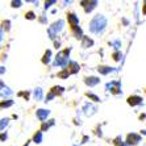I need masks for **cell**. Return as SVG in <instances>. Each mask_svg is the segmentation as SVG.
Wrapping results in <instances>:
<instances>
[{
	"label": "cell",
	"instance_id": "obj_36",
	"mask_svg": "<svg viewBox=\"0 0 146 146\" xmlns=\"http://www.w3.org/2000/svg\"><path fill=\"white\" fill-rule=\"evenodd\" d=\"M40 21L42 23V24H46V23H48V20H46V17H45L44 15H42V16L40 17Z\"/></svg>",
	"mask_w": 146,
	"mask_h": 146
},
{
	"label": "cell",
	"instance_id": "obj_3",
	"mask_svg": "<svg viewBox=\"0 0 146 146\" xmlns=\"http://www.w3.org/2000/svg\"><path fill=\"white\" fill-rule=\"evenodd\" d=\"M63 28H65V20L63 19H58L57 21H54L53 24H50V27L48 28V36L50 40L55 41L58 37V33H61L63 31Z\"/></svg>",
	"mask_w": 146,
	"mask_h": 146
},
{
	"label": "cell",
	"instance_id": "obj_27",
	"mask_svg": "<svg viewBox=\"0 0 146 146\" xmlns=\"http://www.w3.org/2000/svg\"><path fill=\"white\" fill-rule=\"evenodd\" d=\"M25 19L27 20H36V13H34L33 11H28L27 13H25Z\"/></svg>",
	"mask_w": 146,
	"mask_h": 146
},
{
	"label": "cell",
	"instance_id": "obj_29",
	"mask_svg": "<svg viewBox=\"0 0 146 146\" xmlns=\"http://www.w3.org/2000/svg\"><path fill=\"white\" fill-rule=\"evenodd\" d=\"M109 45H111V46H113V48L116 49V50H119L120 48H121V42H120L119 40H115V41H111V42H109Z\"/></svg>",
	"mask_w": 146,
	"mask_h": 146
},
{
	"label": "cell",
	"instance_id": "obj_13",
	"mask_svg": "<svg viewBox=\"0 0 146 146\" xmlns=\"http://www.w3.org/2000/svg\"><path fill=\"white\" fill-rule=\"evenodd\" d=\"M66 68L68 70V72H70V74H78L79 70H80V66H79L78 62L70 61V63H68V66Z\"/></svg>",
	"mask_w": 146,
	"mask_h": 146
},
{
	"label": "cell",
	"instance_id": "obj_38",
	"mask_svg": "<svg viewBox=\"0 0 146 146\" xmlns=\"http://www.w3.org/2000/svg\"><path fill=\"white\" fill-rule=\"evenodd\" d=\"M142 13L146 15V0L143 1V5H142Z\"/></svg>",
	"mask_w": 146,
	"mask_h": 146
},
{
	"label": "cell",
	"instance_id": "obj_30",
	"mask_svg": "<svg viewBox=\"0 0 146 146\" xmlns=\"http://www.w3.org/2000/svg\"><path fill=\"white\" fill-rule=\"evenodd\" d=\"M1 25H3V27H1V28H3V29H4V31H9V29H11V21L9 20H4L3 21V24H1Z\"/></svg>",
	"mask_w": 146,
	"mask_h": 146
},
{
	"label": "cell",
	"instance_id": "obj_11",
	"mask_svg": "<svg viewBox=\"0 0 146 146\" xmlns=\"http://www.w3.org/2000/svg\"><path fill=\"white\" fill-rule=\"evenodd\" d=\"M99 83H100V78H98V76H87V78H84V84L88 86V87H96Z\"/></svg>",
	"mask_w": 146,
	"mask_h": 146
},
{
	"label": "cell",
	"instance_id": "obj_24",
	"mask_svg": "<svg viewBox=\"0 0 146 146\" xmlns=\"http://www.w3.org/2000/svg\"><path fill=\"white\" fill-rule=\"evenodd\" d=\"M8 124H9V117H3V119H1V122H0V130L4 132V129L8 126Z\"/></svg>",
	"mask_w": 146,
	"mask_h": 146
},
{
	"label": "cell",
	"instance_id": "obj_19",
	"mask_svg": "<svg viewBox=\"0 0 146 146\" xmlns=\"http://www.w3.org/2000/svg\"><path fill=\"white\" fill-rule=\"evenodd\" d=\"M42 139H44V132L38 130V132L34 133V136H33V142L34 143L40 145V143H42Z\"/></svg>",
	"mask_w": 146,
	"mask_h": 146
},
{
	"label": "cell",
	"instance_id": "obj_23",
	"mask_svg": "<svg viewBox=\"0 0 146 146\" xmlns=\"http://www.w3.org/2000/svg\"><path fill=\"white\" fill-rule=\"evenodd\" d=\"M113 145L115 146H129L126 143V141H122L121 136H117L115 139H113Z\"/></svg>",
	"mask_w": 146,
	"mask_h": 146
},
{
	"label": "cell",
	"instance_id": "obj_21",
	"mask_svg": "<svg viewBox=\"0 0 146 146\" xmlns=\"http://www.w3.org/2000/svg\"><path fill=\"white\" fill-rule=\"evenodd\" d=\"M50 91L53 92L55 96H61L62 94L66 91V90H65V87H62V86H54V87H51Z\"/></svg>",
	"mask_w": 146,
	"mask_h": 146
},
{
	"label": "cell",
	"instance_id": "obj_41",
	"mask_svg": "<svg viewBox=\"0 0 146 146\" xmlns=\"http://www.w3.org/2000/svg\"><path fill=\"white\" fill-rule=\"evenodd\" d=\"M29 143H31V141H27V143H25L24 146H29Z\"/></svg>",
	"mask_w": 146,
	"mask_h": 146
},
{
	"label": "cell",
	"instance_id": "obj_39",
	"mask_svg": "<svg viewBox=\"0 0 146 146\" xmlns=\"http://www.w3.org/2000/svg\"><path fill=\"white\" fill-rule=\"evenodd\" d=\"M88 139H90L88 136H84V137H83V139H82V143H86L87 141H88Z\"/></svg>",
	"mask_w": 146,
	"mask_h": 146
},
{
	"label": "cell",
	"instance_id": "obj_9",
	"mask_svg": "<svg viewBox=\"0 0 146 146\" xmlns=\"http://www.w3.org/2000/svg\"><path fill=\"white\" fill-rule=\"evenodd\" d=\"M96 111H98V108H96L92 103H86L84 106H83V113H84L86 116H92V115H95Z\"/></svg>",
	"mask_w": 146,
	"mask_h": 146
},
{
	"label": "cell",
	"instance_id": "obj_12",
	"mask_svg": "<svg viewBox=\"0 0 146 146\" xmlns=\"http://www.w3.org/2000/svg\"><path fill=\"white\" fill-rule=\"evenodd\" d=\"M117 68L116 67H111V66H99L98 67V72L100 75H108L111 72H115Z\"/></svg>",
	"mask_w": 146,
	"mask_h": 146
},
{
	"label": "cell",
	"instance_id": "obj_8",
	"mask_svg": "<svg viewBox=\"0 0 146 146\" xmlns=\"http://www.w3.org/2000/svg\"><path fill=\"white\" fill-rule=\"evenodd\" d=\"M142 102H143V99L138 95H132L126 99V103H128L130 107H138L142 104Z\"/></svg>",
	"mask_w": 146,
	"mask_h": 146
},
{
	"label": "cell",
	"instance_id": "obj_43",
	"mask_svg": "<svg viewBox=\"0 0 146 146\" xmlns=\"http://www.w3.org/2000/svg\"><path fill=\"white\" fill-rule=\"evenodd\" d=\"M75 146H79V145H75Z\"/></svg>",
	"mask_w": 146,
	"mask_h": 146
},
{
	"label": "cell",
	"instance_id": "obj_26",
	"mask_svg": "<svg viewBox=\"0 0 146 146\" xmlns=\"http://www.w3.org/2000/svg\"><path fill=\"white\" fill-rule=\"evenodd\" d=\"M86 96H87V98H90L92 102H95V103L100 102V98H99L98 95H95V94H92V92H87V94H86Z\"/></svg>",
	"mask_w": 146,
	"mask_h": 146
},
{
	"label": "cell",
	"instance_id": "obj_35",
	"mask_svg": "<svg viewBox=\"0 0 146 146\" xmlns=\"http://www.w3.org/2000/svg\"><path fill=\"white\" fill-rule=\"evenodd\" d=\"M7 138H8L7 132H1V142H5V141H7Z\"/></svg>",
	"mask_w": 146,
	"mask_h": 146
},
{
	"label": "cell",
	"instance_id": "obj_32",
	"mask_svg": "<svg viewBox=\"0 0 146 146\" xmlns=\"http://www.w3.org/2000/svg\"><path fill=\"white\" fill-rule=\"evenodd\" d=\"M54 4H57V0H49V1H45V9L48 11L49 8H50L51 5H54Z\"/></svg>",
	"mask_w": 146,
	"mask_h": 146
},
{
	"label": "cell",
	"instance_id": "obj_18",
	"mask_svg": "<svg viewBox=\"0 0 146 146\" xmlns=\"http://www.w3.org/2000/svg\"><path fill=\"white\" fill-rule=\"evenodd\" d=\"M51 55H53V53H51L50 49H48V50L45 51L44 57H42V59H41L44 65H49V63H50V62H51Z\"/></svg>",
	"mask_w": 146,
	"mask_h": 146
},
{
	"label": "cell",
	"instance_id": "obj_42",
	"mask_svg": "<svg viewBox=\"0 0 146 146\" xmlns=\"http://www.w3.org/2000/svg\"><path fill=\"white\" fill-rule=\"evenodd\" d=\"M141 133H142V134H146V130H141Z\"/></svg>",
	"mask_w": 146,
	"mask_h": 146
},
{
	"label": "cell",
	"instance_id": "obj_34",
	"mask_svg": "<svg viewBox=\"0 0 146 146\" xmlns=\"http://www.w3.org/2000/svg\"><path fill=\"white\" fill-rule=\"evenodd\" d=\"M112 57H113L115 61H120V58H121V53H120V51H115Z\"/></svg>",
	"mask_w": 146,
	"mask_h": 146
},
{
	"label": "cell",
	"instance_id": "obj_22",
	"mask_svg": "<svg viewBox=\"0 0 146 146\" xmlns=\"http://www.w3.org/2000/svg\"><path fill=\"white\" fill-rule=\"evenodd\" d=\"M13 104H15V102L12 99H7V100H1L0 107H1V109H4V108H9V107H12Z\"/></svg>",
	"mask_w": 146,
	"mask_h": 146
},
{
	"label": "cell",
	"instance_id": "obj_33",
	"mask_svg": "<svg viewBox=\"0 0 146 146\" xmlns=\"http://www.w3.org/2000/svg\"><path fill=\"white\" fill-rule=\"evenodd\" d=\"M29 95H31V92L29 91H23V92H19V94H17V96H23V98L25 99V100H28V99H29Z\"/></svg>",
	"mask_w": 146,
	"mask_h": 146
},
{
	"label": "cell",
	"instance_id": "obj_15",
	"mask_svg": "<svg viewBox=\"0 0 146 146\" xmlns=\"http://www.w3.org/2000/svg\"><path fill=\"white\" fill-rule=\"evenodd\" d=\"M94 40L92 38H90L88 36H84L83 37V40H82V48H84V49H88V48H92L94 46Z\"/></svg>",
	"mask_w": 146,
	"mask_h": 146
},
{
	"label": "cell",
	"instance_id": "obj_5",
	"mask_svg": "<svg viewBox=\"0 0 146 146\" xmlns=\"http://www.w3.org/2000/svg\"><path fill=\"white\" fill-rule=\"evenodd\" d=\"M99 1L98 0H84V1H80V5L84 8L86 13H91L92 11L98 7Z\"/></svg>",
	"mask_w": 146,
	"mask_h": 146
},
{
	"label": "cell",
	"instance_id": "obj_20",
	"mask_svg": "<svg viewBox=\"0 0 146 146\" xmlns=\"http://www.w3.org/2000/svg\"><path fill=\"white\" fill-rule=\"evenodd\" d=\"M72 33H74L76 40H83V37H84V36H83V29H82L80 27L72 28Z\"/></svg>",
	"mask_w": 146,
	"mask_h": 146
},
{
	"label": "cell",
	"instance_id": "obj_1",
	"mask_svg": "<svg viewBox=\"0 0 146 146\" xmlns=\"http://www.w3.org/2000/svg\"><path fill=\"white\" fill-rule=\"evenodd\" d=\"M107 23H108L107 17L102 13H98L96 16H94L91 19L90 25H88V29L92 34H100V33H103V32L106 31Z\"/></svg>",
	"mask_w": 146,
	"mask_h": 146
},
{
	"label": "cell",
	"instance_id": "obj_28",
	"mask_svg": "<svg viewBox=\"0 0 146 146\" xmlns=\"http://www.w3.org/2000/svg\"><path fill=\"white\" fill-rule=\"evenodd\" d=\"M23 5V1L21 0H12L11 1V7L12 8H20Z\"/></svg>",
	"mask_w": 146,
	"mask_h": 146
},
{
	"label": "cell",
	"instance_id": "obj_25",
	"mask_svg": "<svg viewBox=\"0 0 146 146\" xmlns=\"http://www.w3.org/2000/svg\"><path fill=\"white\" fill-rule=\"evenodd\" d=\"M70 72H68V70L67 68H63V70H62V71H59L58 72V78H61V79H67L68 76H70Z\"/></svg>",
	"mask_w": 146,
	"mask_h": 146
},
{
	"label": "cell",
	"instance_id": "obj_14",
	"mask_svg": "<svg viewBox=\"0 0 146 146\" xmlns=\"http://www.w3.org/2000/svg\"><path fill=\"white\" fill-rule=\"evenodd\" d=\"M0 88H1V98H8V96H12L13 91L8 87V86L4 84V82H0Z\"/></svg>",
	"mask_w": 146,
	"mask_h": 146
},
{
	"label": "cell",
	"instance_id": "obj_6",
	"mask_svg": "<svg viewBox=\"0 0 146 146\" xmlns=\"http://www.w3.org/2000/svg\"><path fill=\"white\" fill-rule=\"evenodd\" d=\"M141 136L139 134H137V133H129L128 136H126V143L129 146H134V145H138L139 142H141Z\"/></svg>",
	"mask_w": 146,
	"mask_h": 146
},
{
	"label": "cell",
	"instance_id": "obj_17",
	"mask_svg": "<svg viewBox=\"0 0 146 146\" xmlns=\"http://www.w3.org/2000/svg\"><path fill=\"white\" fill-rule=\"evenodd\" d=\"M33 98H34V100H37V102L42 100V99H44V90L41 88V87L34 88L33 90Z\"/></svg>",
	"mask_w": 146,
	"mask_h": 146
},
{
	"label": "cell",
	"instance_id": "obj_2",
	"mask_svg": "<svg viewBox=\"0 0 146 146\" xmlns=\"http://www.w3.org/2000/svg\"><path fill=\"white\" fill-rule=\"evenodd\" d=\"M70 53H71V48H66L65 50L58 51L54 59V66L55 67H63L66 68L70 63Z\"/></svg>",
	"mask_w": 146,
	"mask_h": 146
},
{
	"label": "cell",
	"instance_id": "obj_40",
	"mask_svg": "<svg viewBox=\"0 0 146 146\" xmlns=\"http://www.w3.org/2000/svg\"><path fill=\"white\" fill-rule=\"evenodd\" d=\"M4 72H5V67H4V66H1V67H0V74L3 75Z\"/></svg>",
	"mask_w": 146,
	"mask_h": 146
},
{
	"label": "cell",
	"instance_id": "obj_4",
	"mask_svg": "<svg viewBox=\"0 0 146 146\" xmlns=\"http://www.w3.org/2000/svg\"><path fill=\"white\" fill-rule=\"evenodd\" d=\"M106 88H107V91H111L112 94H115V95H120V94H122V91H121V82L120 80L108 82V83L106 84Z\"/></svg>",
	"mask_w": 146,
	"mask_h": 146
},
{
	"label": "cell",
	"instance_id": "obj_16",
	"mask_svg": "<svg viewBox=\"0 0 146 146\" xmlns=\"http://www.w3.org/2000/svg\"><path fill=\"white\" fill-rule=\"evenodd\" d=\"M55 125V120H49V121H45L41 124V132H48L49 129H50L51 126Z\"/></svg>",
	"mask_w": 146,
	"mask_h": 146
},
{
	"label": "cell",
	"instance_id": "obj_7",
	"mask_svg": "<svg viewBox=\"0 0 146 146\" xmlns=\"http://www.w3.org/2000/svg\"><path fill=\"white\" fill-rule=\"evenodd\" d=\"M51 111L50 109H45V108H40L37 109V112H36V116H37V119L40 120L41 122H45L48 120V117L50 116Z\"/></svg>",
	"mask_w": 146,
	"mask_h": 146
},
{
	"label": "cell",
	"instance_id": "obj_10",
	"mask_svg": "<svg viewBox=\"0 0 146 146\" xmlns=\"http://www.w3.org/2000/svg\"><path fill=\"white\" fill-rule=\"evenodd\" d=\"M67 21L70 27H71V29L75 27H79V16H76V13H74V12L67 13Z\"/></svg>",
	"mask_w": 146,
	"mask_h": 146
},
{
	"label": "cell",
	"instance_id": "obj_31",
	"mask_svg": "<svg viewBox=\"0 0 146 146\" xmlns=\"http://www.w3.org/2000/svg\"><path fill=\"white\" fill-rule=\"evenodd\" d=\"M55 98V95H54V94H53V92H51V91H49V94H48V95H46V98H45V100H44V102L45 103H49V102H51V100H53V99H54Z\"/></svg>",
	"mask_w": 146,
	"mask_h": 146
},
{
	"label": "cell",
	"instance_id": "obj_37",
	"mask_svg": "<svg viewBox=\"0 0 146 146\" xmlns=\"http://www.w3.org/2000/svg\"><path fill=\"white\" fill-rule=\"evenodd\" d=\"M54 46H55V49H59V48H61V41H57V40H55L54 41Z\"/></svg>",
	"mask_w": 146,
	"mask_h": 146
}]
</instances>
